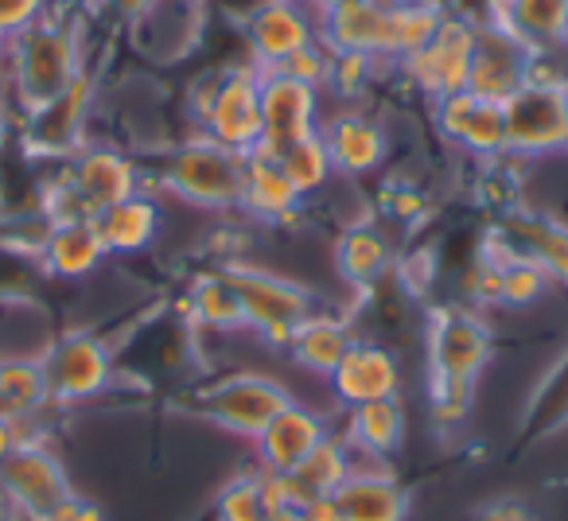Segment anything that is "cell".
Wrapping results in <instances>:
<instances>
[{
  "label": "cell",
  "mask_w": 568,
  "mask_h": 521,
  "mask_svg": "<svg viewBox=\"0 0 568 521\" xmlns=\"http://www.w3.org/2000/svg\"><path fill=\"white\" fill-rule=\"evenodd\" d=\"M199 133L211 136L222 149L245 152L261 149V133H265V121H261V71L253 63L230 67V71L214 74L203 86L195 102Z\"/></svg>",
  "instance_id": "6"
},
{
  "label": "cell",
  "mask_w": 568,
  "mask_h": 521,
  "mask_svg": "<svg viewBox=\"0 0 568 521\" xmlns=\"http://www.w3.org/2000/svg\"><path fill=\"white\" fill-rule=\"evenodd\" d=\"M268 71H284L293 74V79L308 82V86H327V71H332V51L324 48V43H312V48L296 51L293 59H284L281 67H268Z\"/></svg>",
  "instance_id": "37"
},
{
  "label": "cell",
  "mask_w": 568,
  "mask_h": 521,
  "mask_svg": "<svg viewBox=\"0 0 568 521\" xmlns=\"http://www.w3.org/2000/svg\"><path fill=\"white\" fill-rule=\"evenodd\" d=\"M529 59H534V51L506 24H498L495 17L475 20V51H471V71H467V90L475 98L506 105L526 86Z\"/></svg>",
  "instance_id": "14"
},
{
  "label": "cell",
  "mask_w": 568,
  "mask_h": 521,
  "mask_svg": "<svg viewBox=\"0 0 568 521\" xmlns=\"http://www.w3.org/2000/svg\"><path fill=\"white\" fill-rule=\"evenodd\" d=\"M102 4L121 20H144L152 9H156L160 0H102Z\"/></svg>",
  "instance_id": "42"
},
{
  "label": "cell",
  "mask_w": 568,
  "mask_h": 521,
  "mask_svg": "<svg viewBox=\"0 0 568 521\" xmlns=\"http://www.w3.org/2000/svg\"><path fill=\"white\" fill-rule=\"evenodd\" d=\"M24 436H32L24 420H12V417H4V412H0V467L9 463V456L20 448V440H24Z\"/></svg>",
  "instance_id": "41"
},
{
  "label": "cell",
  "mask_w": 568,
  "mask_h": 521,
  "mask_svg": "<svg viewBox=\"0 0 568 521\" xmlns=\"http://www.w3.org/2000/svg\"><path fill=\"white\" fill-rule=\"evenodd\" d=\"M552 277L534 257L518 253L510 265H503V308H529L549 293Z\"/></svg>",
  "instance_id": "36"
},
{
  "label": "cell",
  "mask_w": 568,
  "mask_h": 521,
  "mask_svg": "<svg viewBox=\"0 0 568 521\" xmlns=\"http://www.w3.org/2000/svg\"><path fill=\"white\" fill-rule=\"evenodd\" d=\"M363 339V335L355 331V316H347V311H332L324 304V308L316 311V316H308L301 327H296V335L288 339V358H293V366H301L304 374H312V378H332L335 366L347 358V350L355 347V343Z\"/></svg>",
  "instance_id": "24"
},
{
  "label": "cell",
  "mask_w": 568,
  "mask_h": 521,
  "mask_svg": "<svg viewBox=\"0 0 568 521\" xmlns=\"http://www.w3.org/2000/svg\"><path fill=\"white\" fill-rule=\"evenodd\" d=\"M428 350V401L440 425L467 420L475 405V381L495 355V339L475 308H436L425 331Z\"/></svg>",
  "instance_id": "1"
},
{
  "label": "cell",
  "mask_w": 568,
  "mask_h": 521,
  "mask_svg": "<svg viewBox=\"0 0 568 521\" xmlns=\"http://www.w3.org/2000/svg\"><path fill=\"white\" fill-rule=\"evenodd\" d=\"M394 269L397 249L382 222L358 218L343 226L339 242H335V273L343 277V285L358 288V293H374Z\"/></svg>",
  "instance_id": "21"
},
{
  "label": "cell",
  "mask_w": 568,
  "mask_h": 521,
  "mask_svg": "<svg viewBox=\"0 0 568 521\" xmlns=\"http://www.w3.org/2000/svg\"><path fill=\"white\" fill-rule=\"evenodd\" d=\"M4 71H9L4 74V98H9L12 113L32 118L36 110L55 102L63 90H71L79 74L87 71L79 28L51 12L28 32L12 35L9 51H4Z\"/></svg>",
  "instance_id": "2"
},
{
  "label": "cell",
  "mask_w": 568,
  "mask_h": 521,
  "mask_svg": "<svg viewBox=\"0 0 568 521\" xmlns=\"http://www.w3.org/2000/svg\"><path fill=\"white\" fill-rule=\"evenodd\" d=\"M382 59L363 55V51H332V71H327V86L335 98L343 102H355V98L366 94L374 79H378Z\"/></svg>",
  "instance_id": "35"
},
{
  "label": "cell",
  "mask_w": 568,
  "mask_h": 521,
  "mask_svg": "<svg viewBox=\"0 0 568 521\" xmlns=\"http://www.w3.org/2000/svg\"><path fill=\"white\" fill-rule=\"evenodd\" d=\"M48 17H51V0H0V35L12 40V35L28 32V28Z\"/></svg>",
  "instance_id": "38"
},
{
  "label": "cell",
  "mask_w": 568,
  "mask_h": 521,
  "mask_svg": "<svg viewBox=\"0 0 568 521\" xmlns=\"http://www.w3.org/2000/svg\"><path fill=\"white\" fill-rule=\"evenodd\" d=\"M327 152H332L335 175L347 183L378 175L389 160V129L382 121H374L371 113H358L355 105L339 113H327L320 125Z\"/></svg>",
  "instance_id": "18"
},
{
  "label": "cell",
  "mask_w": 568,
  "mask_h": 521,
  "mask_svg": "<svg viewBox=\"0 0 568 521\" xmlns=\"http://www.w3.org/2000/svg\"><path fill=\"white\" fill-rule=\"evenodd\" d=\"M471 51H475V20L459 17V12H444L440 28L420 51L405 55L397 71L405 74L413 90L428 102H440L448 94L467 90V71H471Z\"/></svg>",
  "instance_id": "10"
},
{
  "label": "cell",
  "mask_w": 568,
  "mask_h": 521,
  "mask_svg": "<svg viewBox=\"0 0 568 521\" xmlns=\"http://www.w3.org/2000/svg\"><path fill=\"white\" fill-rule=\"evenodd\" d=\"M304 206L301 191L288 183L281 160L268 149L245 152L242 167V198H237V211H245L253 222H268V226H281Z\"/></svg>",
  "instance_id": "25"
},
{
  "label": "cell",
  "mask_w": 568,
  "mask_h": 521,
  "mask_svg": "<svg viewBox=\"0 0 568 521\" xmlns=\"http://www.w3.org/2000/svg\"><path fill=\"white\" fill-rule=\"evenodd\" d=\"M9 129H12V105H9V98L0 94V144H4V136H9Z\"/></svg>",
  "instance_id": "45"
},
{
  "label": "cell",
  "mask_w": 568,
  "mask_h": 521,
  "mask_svg": "<svg viewBox=\"0 0 568 521\" xmlns=\"http://www.w3.org/2000/svg\"><path fill=\"white\" fill-rule=\"evenodd\" d=\"M43 521H105V510L94 502V498H87V494H79V490H71V494H67L63 502H59L55 510H51Z\"/></svg>",
  "instance_id": "39"
},
{
  "label": "cell",
  "mask_w": 568,
  "mask_h": 521,
  "mask_svg": "<svg viewBox=\"0 0 568 521\" xmlns=\"http://www.w3.org/2000/svg\"><path fill=\"white\" fill-rule=\"evenodd\" d=\"M110 249H105L102 234H98L94 218H59L48 222L36 260L40 269L59 280H87L105 265Z\"/></svg>",
  "instance_id": "22"
},
{
  "label": "cell",
  "mask_w": 568,
  "mask_h": 521,
  "mask_svg": "<svg viewBox=\"0 0 568 521\" xmlns=\"http://www.w3.org/2000/svg\"><path fill=\"white\" fill-rule=\"evenodd\" d=\"M245 156L214 144L211 136H187L168 149L156 167V195H172L195 211H237Z\"/></svg>",
  "instance_id": "4"
},
{
  "label": "cell",
  "mask_w": 568,
  "mask_h": 521,
  "mask_svg": "<svg viewBox=\"0 0 568 521\" xmlns=\"http://www.w3.org/2000/svg\"><path fill=\"white\" fill-rule=\"evenodd\" d=\"M506 237L526 257H534L552 280H565L568 285V222H557L537 211H510Z\"/></svg>",
  "instance_id": "30"
},
{
  "label": "cell",
  "mask_w": 568,
  "mask_h": 521,
  "mask_svg": "<svg viewBox=\"0 0 568 521\" xmlns=\"http://www.w3.org/2000/svg\"><path fill=\"white\" fill-rule=\"evenodd\" d=\"M245 32V51L257 71L281 67L296 51L320 43V12L308 0H268L250 17Z\"/></svg>",
  "instance_id": "15"
},
{
  "label": "cell",
  "mask_w": 568,
  "mask_h": 521,
  "mask_svg": "<svg viewBox=\"0 0 568 521\" xmlns=\"http://www.w3.org/2000/svg\"><path fill=\"white\" fill-rule=\"evenodd\" d=\"M293 397H296L293 389L284 386L281 378H273V374L234 370V374H222L219 381H211L195 397V409L199 417L211 420L222 432L253 440Z\"/></svg>",
  "instance_id": "7"
},
{
  "label": "cell",
  "mask_w": 568,
  "mask_h": 521,
  "mask_svg": "<svg viewBox=\"0 0 568 521\" xmlns=\"http://www.w3.org/2000/svg\"><path fill=\"white\" fill-rule=\"evenodd\" d=\"M0 218H4V187H0Z\"/></svg>",
  "instance_id": "48"
},
{
  "label": "cell",
  "mask_w": 568,
  "mask_h": 521,
  "mask_svg": "<svg viewBox=\"0 0 568 521\" xmlns=\"http://www.w3.org/2000/svg\"><path fill=\"white\" fill-rule=\"evenodd\" d=\"M94 90H98V82L87 67L71 90H63L55 102L36 110L32 118H24L20 144H24L28 156L71 160L74 152L87 144V121H90V110H94Z\"/></svg>",
  "instance_id": "13"
},
{
  "label": "cell",
  "mask_w": 568,
  "mask_h": 521,
  "mask_svg": "<svg viewBox=\"0 0 568 521\" xmlns=\"http://www.w3.org/2000/svg\"><path fill=\"white\" fill-rule=\"evenodd\" d=\"M355 463H358V459H355V451H351V443L332 428V432H327L324 440L312 448V456L304 459L301 467H293V474H296V482L304 487V494L320 498V494H335V490L351 479Z\"/></svg>",
  "instance_id": "32"
},
{
  "label": "cell",
  "mask_w": 568,
  "mask_h": 521,
  "mask_svg": "<svg viewBox=\"0 0 568 521\" xmlns=\"http://www.w3.org/2000/svg\"><path fill=\"white\" fill-rule=\"evenodd\" d=\"M51 405H87L118 381V355L94 331H67L40 355Z\"/></svg>",
  "instance_id": "8"
},
{
  "label": "cell",
  "mask_w": 568,
  "mask_h": 521,
  "mask_svg": "<svg viewBox=\"0 0 568 521\" xmlns=\"http://www.w3.org/2000/svg\"><path fill=\"white\" fill-rule=\"evenodd\" d=\"M265 521H308V518H304L301 505H276V510H268Z\"/></svg>",
  "instance_id": "44"
},
{
  "label": "cell",
  "mask_w": 568,
  "mask_h": 521,
  "mask_svg": "<svg viewBox=\"0 0 568 521\" xmlns=\"http://www.w3.org/2000/svg\"><path fill=\"white\" fill-rule=\"evenodd\" d=\"M433 125L452 149L467 152L475 160L506 156V113L498 102L475 98L471 90H459L440 102H433Z\"/></svg>",
  "instance_id": "17"
},
{
  "label": "cell",
  "mask_w": 568,
  "mask_h": 521,
  "mask_svg": "<svg viewBox=\"0 0 568 521\" xmlns=\"http://www.w3.org/2000/svg\"><path fill=\"white\" fill-rule=\"evenodd\" d=\"M230 277V285L237 288V300L245 308V324L257 335L265 347L284 350L288 339L296 335V327L308 316H316L324 304L312 293L308 285L293 277H281L273 269H261V265H245V260H234V265H222Z\"/></svg>",
  "instance_id": "5"
},
{
  "label": "cell",
  "mask_w": 568,
  "mask_h": 521,
  "mask_svg": "<svg viewBox=\"0 0 568 521\" xmlns=\"http://www.w3.org/2000/svg\"><path fill=\"white\" fill-rule=\"evenodd\" d=\"M490 17L529 51H557L568 43V0H498Z\"/></svg>",
  "instance_id": "29"
},
{
  "label": "cell",
  "mask_w": 568,
  "mask_h": 521,
  "mask_svg": "<svg viewBox=\"0 0 568 521\" xmlns=\"http://www.w3.org/2000/svg\"><path fill=\"white\" fill-rule=\"evenodd\" d=\"M327 386H332V397L339 409L402 397V389H405L402 358H397V350L389 347V343L358 339L355 347L347 350V358L335 366Z\"/></svg>",
  "instance_id": "16"
},
{
  "label": "cell",
  "mask_w": 568,
  "mask_h": 521,
  "mask_svg": "<svg viewBox=\"0 0 568 521\" xmlns=\"http://www.w3.org/2000/svg\"><path fill=\"white\" fill-rule=\"evenodd\" d=\"M71 474L59 451L40 436H24L20 448L0 467V494L17 505L20 518L43 521L67 494H71Z\"/></svg>",
  "instance_id": "11"
},
{
  "label": "cell",
  "mask_w": 568,
  "mask_h": 521,
  "mask_svg": "<svg viewBox=\"0 0 568 521\" xmlns=\"http://www.w3.org/2000/svg\"><path fill=\"white\" fill-rule=\"evenodd\" d=\"M268 498L261 490V474H234L214 498V521H265Z\"/></svg>",
  "instance_id": "34"
},
{
  "label": "cell",
  "mask_w": 568,
  "mask_h": 521,
  "mask_svg": "<svg viewBox=\"0 0 568 521\" xmlns=\"http://www.w3.org/2000/svg\"><path fill=\"white\" fill-rule=\"evenodd\" d=\"M51 405L40 355H0V412L12 420H32Z\"/></svg>",
  "instance_id": "31"
},
{
  "label": "cell",
  "mask_w": 568,
  "mask_h": 521,
  "mask_svg": "<svg viewBox=\"0 0 568 521\" xmlns=\"http://www.w3.org/2000/svg\"><path fill=\"white\" fill-rule=\"evenodd\" d=\"M183 311H187V324L199 335H237L250 331L245 324V308L237 300V288L230 285L226 269L199 273L191 280L187 296H183Z\"/></svg>",
  "instance_id": "28"
},
{
  "label": "cell",
  "mask_w": 568,
  "mask_h": 521,
  "mask_svg": "<svg viewBox=\"0 0 568 521\" xmlns=\"http://www.w3.org/2000/svg\"><path fill=\"white\" fill-rule=\"evenodd\" d=\"M327 432H332V420L320 409H312V405H304L301 397H293L253 436V456H257L261 471H293L312 456V448Z\"/></svg>",
  "instance_id": "20"
},
{
  "label": "cell",
  "mask_w": 568,
  "mask_h": 521,
  "mask_svg": "<svg viewBox=\"0 0 568 521\" xmlns=\"http://www.w3.org/2000/svg\"><path fill=\"white\" fill-rule=\"evenodd\" d=\"M343 521H409L413 498L386 463H355L351 479L335 490Z\"/></svg>",
  "instance_id": "23"
},
{
  "label": "cell",
  "mask_w": 568,
  "mask_h": 521,
  "mask_svg": "<svg viewBox=\"0 0 568 521\" xmlns=\"http://www.w3.org/2000/svg\"><path fill=\"white\" fill-rule=\"evenodd\" d=\"M281 167L284 175H288V183H293L296 191H301V198L308 203L312 195H320V191L332 187L339 175H335V164H332V152H327L324 136H304V141L288 144V149L281 152Z\"/></svg>",
  "instance_id": "33"
},
{
  "label": "cell",
  "mask_w": 568,
  "mask_h": 521,
  "mask_svg": "<svg viewBox=\"0 0 568 521\" xmlns=\"http://www.w3.org/2000/svg\"><path fill=\"white\" fill-rule=\"evenodd\" d=\"M343 440L351 443L358 463H386L389 456H397L409 432V417H405L402 397L389 401H371L343 409V428H335Z\"/></svg>",
  "instance_id": "26"
},
{
  "label": "cell",
  "mask_w": 568,
  "mask_h": 521,
  "mask_svg": "<svg viewBox=\"0 0 568 521\" xmlns=\"http://www.w3.org/2000/svg\"><path fill=\"white\" fill-rule=\"evenodd\" d=\"M475 521H537V518L529 510V502H521V498H495V502H487L475 513Z\"/></svg>",
  "instance_id": "40"
},
{
  "label": "cell",
  "mask_w": 568,
  "mask_h": 521,
  "mask_svg": "<svg viewBox=\"0 0 568 521\" xmlns=\"http://www.w3.org/2000/svg\"><path fill=\"white\" fill-rule=\"evenodd\" d=\"M506 113V156L514 160H541L568 152V86H545L526 82Z\"/></svg>",
  "instance_id": "9"
},
{
  "label": "cell",
  "mask_w": 568,
  "mask_h": 521,
  "mask_svg": "<svg viewBox=\"0 0 568 521\" xmlns=\"http://www.w3.org/2000/svg\"><path fill=\"white\" fill-rule=\"evenodd\" d=\"M4 51H9V40H4V35H0V67H4Z\"/></svg>",
  "instance_id": "47"
},
{
  "label": "cell",
  "mask_w": 568,
  "mask_h": 521,
  "mask_svg": "<svg viewBox=\"0 0 568 521\" xmlns=\"http://www.w3.org/2000/svg\"><path fill=\"white\" fill-rule=\"evenodd\" d=\"M308 4L316 12H327V9H335V4H347V0H308Z\"/></svg>",
  "instance_id": "46"
},
{
  "label": "cell",
  "mask_w": 568,
  "mask_h": 521,
  "mask_svg": "<svg viewBox=\"0 0 568 521\" xmlns=\"http://www.w3.org/2000/svg\"><path fill=\"white\" fill-rule=\"evenodd\" d=\"M320 43L327 51H363L394 67V0H347L320 12Z\"/></svg>",
  "instance_id": "19"
},
{
  "label": "cell",
  "mask_w": 568,
  "mask_h": 521,
  "mask_svg": "<svg viewBox=\"0 0 568 521\" xmlns=\"http://www.w3.org/2000/svg\"><path fill=\"white\" fill-rule=\"evenodd\" d=\"M94 226L110 257H133L164 234V203H160L156 191L144 187L136 195L121 198V203L105 206L102 214H94Z\"/></svg>",
  "instance_id": "27"
},
{
  "label": "cell",
  "mask_w": 568,
  "mask_h": 521,
  "mask_svg": "<svg viewBox=\"0 0 568 521\" xmlns=\"http://www.w3.org/2000/svg\"><path fill=\"white\" fill-rule=\"evenodd\" d=\"M261 149L281 156L288 144L316 136L324 125V90L284 71H261Z\"/></svg>",
  "instance_id": "12"
},
{
  "label": "cell",
  "mask_w": 568,
  "mask_h": 521,
  "mask_svg": "<svg viewBox=\"0 0 568 521\" xmlns=\"http://www.w3.org/2000/svg\"><path fill=\"white\" fill-rule=\"evenodd\" d=\"M144 172L129 152L113 144H82L71 160H63L59 180L43 195V214L48 222L59 218H94L105 206L144 191Z\"/></svg>",
  "instance_id": "3"
},
{
  "label": "cell",
  "mask_w": 568,
  "mask_h": 521,
  "mask_svg": "<svg viewBox=\"0 0 568 521\" xmlns=\"http://www.w3.org/2000/svg\"><path fill=\"white\" fill-rule=\"evenodd\" d=\"M304 518H308V521H343V513H339L335 494H320V498H312V502L304 505Z\"/></svg>",
  "instance_id": "43"
}]
</instances>
